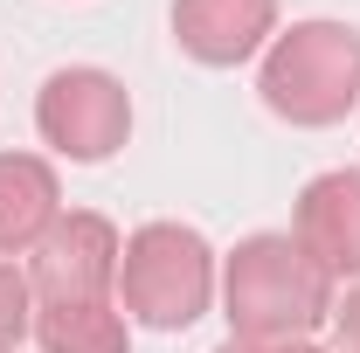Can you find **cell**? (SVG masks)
I'll list each match as a JSON object with an SVG mask.
<instances>
[{
  "instance_id": "cell-1",
  "label": "cell",
  "mask_w": 360,
  "mask_h": 353,
  "mask_svg": "<svg viewBox=\"0 0 360 353\" xmlns=\"http://www.w3.org/2000/svg\"><path fill=\"white\" fill-rule=\"evenodd\" d=\"M222 319L229 340L291 347L333 319V277L298 250V236H243L222 264Z\"/></svg>"
},
{
  "instance_id": "cell-8",
  "label": "cell",
  "mask_w": 360,
  "mask_h": 353,
  "mask_svg": "<svg viewBox=\"0 0 360 353\" xmlns=\"http://www.w3.org/2000/svg\"><path fill=\"white\" fill-rule=\"evenodd\" d=\"M63 222V180L42 153H0V257H28Z\"/></svg>"
},
{
  "instance_id": "cell-7",
  "label": "cell",
  "mask_w": 360,
  "mask_h": 353,
  "mask_svg": "<svg viewBox=\"0 0 360 353\" xmlns=\"http://www.w3.org/2000/svg\"><path fill=\"white\" fill-rule=\"evenodd\" d=\"M277 35V0H174V42L201 70H236Z\"/></svg>"
},
{
  "instance_id": "cell-3",
  "label": "cell",
  "mask_w": 360,
  "mask_h": 353,
  "mask_svg": "<svg viewBox=\"0 0 360 353\" xmlns=\"http://www.w3.org/2000/svg\"><path fill=\"white\" fill-rule=\"evenodd\" d=\"M215 298V250L187 222H146L118 250V312L153 333H187Z\"/></svg>"
},
{
  "instance_id": "cell-9",
  "label": "cell",
  "mask_w": 360,
  "mask_h": 353,
  "mask_svg": "<svg viewBox=\"0 0 360 353\" xmlns=\"http://www.w3.org/2000/svg\"><path fill=\"white\" fill-rule=\"evenodd\" d=\"M42 353H132V319L111 305H35Z\"/></svg>"
},
{
  "instance_id": "cell-5",
  "label": "cell",
  "mask_w": 360,
  "mask_h": 353,
  "mask_svg": "<svg viewBox=\"0 0 360 353\" xmlns=\"http://www.w3.org/2000/svg\"><path fill=\"white\" fill-rule=\"evenodd\" d=\"M118 229L104 215H70L49 229L42 243L28 250V291L35 305H111L118 298Z\"/></svg>"
},
{
  "instance_id": "cell-12",
  "label": "cell",
  "mask_w": 360,
  "mask_h": 353,
  "mask_svg": "<svg viewBox=\"0 0 360 353\" xmlns=\"http://www.w3.org/2000/svg\"><path fill=\"white\" fill-rule=\"evenodd\" d=\"M215 353H270V347H257V340H229V347H215Z\"/></svg>"
},
{
  "instance_id": "cell-6",
  "label": "cell",
  "mask_w": 360,
  "mask_h": 353,
  "mask_svg": "<svg viewBox=\"0 0 360 353\" xmlns=\"http://www.w3.org/2000/svg\"><path fill=\"white\" fill-rule=\"evenodd\" d=\"M291 236L333 284L360 277V167H333V174L305 180V194L291 208Z\"/></svg>"
},
{
  "instance_id": "cell-10",
  "label": "cell",
  "mask_w": 360,
  "mask_h": 353,
  "mask_svg": "<svg viewBox=\"0 0 360 353\" xmlns=\"http://www.w3.org/2000/svg\"><path fill=\"white\" fill-rule=\"evenodd\" d=\"M35 333V291H28V270H14L0 257V353H14Z\"/></svg>"
},
{
  "instance_id": "cell-11",
  "label": "cell",
  "mask_w": 360,
  "mask_h": 353,
  "mask_svg": "<svg viewBox=\"0 0 360 353\" xmlns=\"http://www.w3.org/2000/svg\"><path fill=\"white\" fill-rule=\"evenodd\" d=\"M333 333H340V353H360V284L333 298Z\"/></svg>"
},
{
  "instance_id": "cell-13",
  "label": "cell",
  "mask_w": 360,
  "mask_h": 353,
  "mask_svg": "<svg viewBox=\"0 0 360 353\" xmlns=\"http://www.w3.org/2000/svg\"><path fill=\"white\" fill-rule=\"evenodd\" d=\"M270 353H319V347H305V340H291V347H270Z\"/></svg>"
},
{
  "instance_id": "cell-4",
  "label": "cell",
  "mask_w": 360,
  "mask_h": 353,
  "mask_svg": "<svg viewBox=\"0 0 360 353\" xmlns=\"http://www.w3.org/2000/svg\"><path fill=\"white\" fill-rule=\"evenodd\" d=\"M35 132L56 160H77V167H97L111 160L125 139H132V97L111 70H90V63H70L56 70L35 97Z\"/></svg>"
},
{
  "instance_id": "cell-2",
  "label": "cell",
  "mask_w": 360,
  "mask_h": 353,
  "mask_svg": "<svg viewBox=\"0 0 360 353\" xmlns=\"http://www.w3.org/2000/svg\"><path fill=\"white\" fill-rule=\"evenodd\" d=\"M257 90L284 125H305V132L340 125L360 104V28H347V21H291L284 35H270Z\"/></svg>"
}]
</instances>
